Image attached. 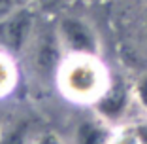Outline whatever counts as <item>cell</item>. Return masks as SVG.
<instances>
[{
  "label": "cell",
  "instance_id": "6da1fadb",
  "mask_svg": "<svg viewBox=\"0 0 147 144\" xmlns=\"http://www.w3.org/2000/svg\"><path fill=\"white\" fill-rule=\"evenodd\" d=\"M108 82V72L94 55H68L59 66V83L72 99L96 100Z\"/></svg>",
  "mask_w": 147,
  "mask_h": 144
},
{
  "label": "cell",
  "instance_id": "7a4b0ae2",
  "mask_svg": "<svg viewBox=\"0 0 147 144\" xmlns=\"http://www.w3.org/2000/svg\"><path fill=\"white\" fill-rule=\"evenodd\" d=\"M59 44L68 55H98V38L92 27L81 17H64L57 29Z\"/></svg>",
  "mask_w": 147,
  "mask_h": 144
},
{
  "label": "cell",
  "instance_id": "8992f818",
  "mask_svg": "<svg viewBox=\"0 0 147 144\" xmlns=\"http://www.w3.org/2000/svg\"><path fill=\"white\" fill-rule=\"evenodd\" d=\"M113 144H147V121L125 125L113 135Z\"/></svg>",
  "mask_w": 147,
  "mask_h": 144
},
{
  "label": "cell",
  "instance_id": "4fadbf2b",
  "mask_svg": "<svg viewBox=\"0 0 147 144\" xmlns=\"http://www.w3.org/2000/svg\"><path fill=\"white\" fill-rule=\"evenodd\" d=\"M0 136H2V123H0Z\"/></svg>",
  "mask_w": 147,
  "mask_h": 144
},
{
  "label": "cell",
  "instance_id": "30bf717a",
  "mask_svg": "<svg viewBox=\"0 0 147 144\" xmlns=\"http://www.w3.org/2000/svg\"><path fill=\"white\" fill-rule=\"evenodd\" d=\"M19 10V0H0V21Z\"/></svg>",
  "mask_w": 147,
  "mask_h": 144
},
{
  "label": "cell",
  "instance_id": "3957f363",
  "mask_svg": "<svg viewBox=\"0 0 147 144\" xmlns=\"http://www.w3.org/2000/svg\"><path fill=\"white\" fill-rule=\"evenodd\" d=\"M132 97H134L132 87H128L123 80H109L106 89L94 100V104H96L98 114L102 116V119L117 121L128 110V104H130Z\"/></svg>",
  "mask_w": 147,
  "mask_h": 144
},
{
  "label": "cell",
  "instance_id": "52a82bcc",
  "mask_svg": "<svg viewBox=\"0 0 147 144\" xmlns=\"http://www.w3.org/2000/svg\"><path fill=\"white\" fill-rule=\"evenodd\" d=\"M15 85V66L11 59L0 53V97L9 93Z\"/></svg>",
  "mask_w": 147,
  "mask_h": 144
},
{
  "label": "cell",
  "instance_id": "ba28073f",
  "mask_svg": "<svg viewBox=\"0 0 147 144\" xmlns=\"http://www.w3.org/2000/svg\"><path fill=\"white\" fill-rule=\"evenodd\" d=\"M132 93H134L136 102L147 112V74H142L136 80L134 87H132Z\"/></svg>",
  "mask_w": 147,
  "mask_h": 144
},
{
  "label": "cell",
  "instance_id": "277c9868",
  "mask_svg": "<svg viewBox=\"0 0 147 144\" xmlns=\"http://www.w3.org/2000/svg\"><path fill=\"white\" fill-rule=\"evenodd\" d=\"M2 27V38L11 49H21L26 44V38L30 34L32 29V17L30 13H26V10H15L11 15L0 21Z\"/></svg>",
  "mask_w": 147,
  "mask_h": 144
},
{
  "label": "cell",
  "instance_id": "7c38bea8",
  "mask_svg": "<svg viewBox=\"0 0 147 144\" xmlns=\"http://www.w3.org/2000/svg\"><path fill=\"white\" fill-rule=\"evenodd\" d=\"M140 32H142L143 40H145V44H147V6L143 8V12H142V23H140Z\"/></svg>",
  "mask_w": 147,
  "mask_h": 144
},
{
  "label": "cell",
  "instance_id": "5b68a950",
  "mask_svg": "<svg viewBox=\"0 0 147 144\" xmlns=\"http://www.w3.org/2000/svg\"><path fill=\"white\" fill-rule=\"evenodd\" d=\"M78 144H113V135L96 121H87L78 131Z\"/></svg>",
  "mask_w": 147,
  "mask_h": 144
},
{
  "label": "cell",
  "instance_id": "9c48e42d",
  "mask_svg": "<svg viewBox=\"0 0 147 144\" xmlns=\"http://www.w3.org/2000/svg\"><path fill=\"white\" fill-rule=\"evenodd\" d=\"M25 136H26L25 127H15L8 133H2L0 144H25Z\"/></svg>",
  "mask_w": 147,
  "mask_h": 144
},
{
  "label": "cell",
  "instance_id": "8fae6325",
  "mask_svg": "<svg viewBox=\"0 0 147 144\" xmlns=\"http://www.w3.org/2000/svg\"><path fill=\"white\" fill-rule=\"evenodd\" d=\"M34 144H64V140L55 133H47V135H42Z\"/></svg>",
  "mask_w": 147,
  "mask_h": 144
}]
</instances>
